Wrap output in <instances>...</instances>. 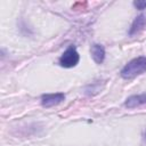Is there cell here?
<instances>
[{"label": "cell", "mask_w": 146, "mask_h": 146, "mask_svg": "<svg viewBox=\"0 0 146 146\" xmlns=\"http://www.w3.org/2000/svg\"><path fill=\"white\" fill-rule=\"evenodd\" d=\"M65 100V94L64 92H55V94H43L40 98L41 106L44 108L54 107L59 105Z\"/></svg>", "instance_id": "3"}, {"label": "cell", "mask_w": 146, "mask_h": 146, "mask_svg": "<svg viewBox=\"0 0 146 146\" xmlns=\"http://www.w3.org/2000/svg\"><path fill=\"white\" fill-rule=\"evenodd\" d=\"M145 27H146V15L140 14L131 23V25L129 27V31H128V35L129 36H135V35L139 34L141 31H144Z\"/></svg>", "instance_id": "4"}, {"label": "cell", "mask_w": 146, "mask_h": 146, "mask_svg": "<svg viewBox=\"0 0 146 146\" xmlns=\"http://www.w3.org/2000/svg\"><path fill=\"white\" fill-rule=\"evenodd\" d=\"M143 139H144V141L146 143V129L144 130V133H143Z\"/></svg>", "instance_id": "8"}, {"label": "cell", "mask_w": 146, "mask_h": 146, "mask_svg": "<svg viewBox=\"0 0 146 146\" xmlns=\"http://www.w3.org/2000/svg\"><path fill=\"white\" fill-rule=\"evenodd\" d=\"M145 72H146V57L139 56L128 62L121 70L120 75L124 80H131L138 75H141Z\"/></svg>", "instance_id": "1"}, {"label": "cell", "mask_w": 146, "mask_h": 146, "mask_svg": "<svg viewBox=\"0 0 146 146\" xmlns=\"http://www.w3.org/2000/svg\"><path fill=\"white\" fill-rule=\"evenodd\" d=\"M133 7L139 9V10H143L146 8V1H133Z\"/></svg>", "instance_id": "7"}, {"label": "cell", "mask_w": 146, "mask_h": 146, "mask_svg": "<svg viewBox=\"0 0 146 146\" xmlns=\"http://www.w3.org/2000/svg\"><path fill=\"white\" fill-rule=\"evenodd\" d=\"M80 62V55L75 48V46H70L59 57L58 64L64 68H72L76 66Z\"/></svg>", "instance_id": "2"}, {"label": "cell", "mask_w": 146, "mask_h": 146, "mask_svg": "<svg viewBox=\"0 0 146 146\" xmlns=\"http://www.w3.org/2000/svg\"><path fill=\"white\" fill-rule=\"evenodd\" d=\"M141 105H146V94L129 96L124 102V106L127 108H136Z\"/></svg>", "instance_id": "6"}, {"label": "cell", "mask_w": 146, "mask_h": 146, "mask_svg": "<svg viewBox=\"0 0 146 146\" xmlns=\"http://www.w3.org/2000/svg\"><path fill=\"white\" fill-rule=\"evenodd\" d=\"M90 54H91V57L96 64L100 65L104 63L105 56H106V51H105L104 46H102L99 43H94L90 48Z\"/></svg>", "instance_id": "5"}]
</instances>
